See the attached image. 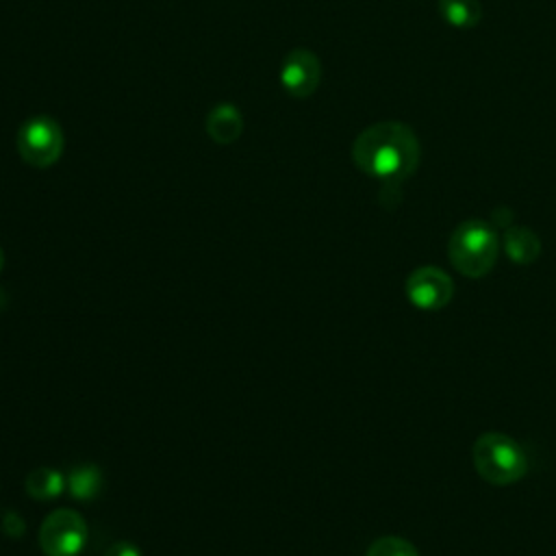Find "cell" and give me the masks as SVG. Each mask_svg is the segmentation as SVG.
<instances>
[{"label": "cell", "mask_w": 556, "mask_h": 556, "mask_svg": "<svg viewBox=\"0 0 556 556\" xmlns=\"http://www.w3.org/2000/svg\"><path fill=\"white\" fill-rule=\"evenodd\" d=\"M421 148L413 128L404 122L387 119L367 126L352 143L354 165L387 185H400L419 165Z\"/></svg>", "instance_id": "cell-1"}, {"label": "cell", "mask_w": 556, "mask_h": 556, "mask_svg": "<svg viewBox=\"0 0 556 556\" xmlns=\"http://www.w3.org/2000/svg\"><path fill=\"white\" fill-rule=\"evenodd\" d=\"M439 13L445 24L467 30L480 24L482 4L480 0H439Z\"/></svg>", "instance_id": "cell-10"}, {"label": "cell", "mask_w": 556, "mask_h": 556, "mask_svg": "<svg viewBox=\"0 0 556 556\" xmlns=\"http://www.w3.org/2000/svg\"><path fill=\"white\" fill-rule=\"evenodd\" d=\"M17 152L33 167H50L63 154V130L48 117L37 115L22 124L17 132Z\"/></svg>", "instance_id": "cell-4"}, {"label": "cell", "mask_w": 556, "mask_h": 556, "mask_svg": "<svg viewBox=\"0 0 556 556\" xmlns=\"http://www.w3.org/2000/svg\"><path fill=\"white\" fill-rule=\"evenodd\" d=\"M319 80L321 63L311 50L295 48L285 56L280 67V83L293 98H308L319 87Z\"/></svg>", "instance_id": "cell-7"}, {"label": "cell", "mask_w": 556, "mask_h": 556, "mask_svg": "<svg viewBox=\"0 0 556 556\" xmlns=\"http://www.w3.org/2000/svg\"><path fill=\"white\" fill-rule=\"evenodd\" d=\"M471 456L480 478L497 486L513 484L528 471L526 452L515 439L502 432H486L478 437Z\"/></svg>", "instance_id": "cell-3"}, {"label": "cell", "mask_w": 556, "mask_h": 556, "mask_svg": "<svg viewBox=\"0 0 556 556\" xmlns=\"http://www.w3.org/2000/svg\"><path fill=\"white\" fill-rule=\"evenodd\" d=\"M2 267H4V252H2V248H0V271H2Z\"/></svg>", "instance_id": "cell-15"}, {"label": "cell", "mask_w": 556, "mask_h": 556, "mask_svg": "<svg viewBox=\"0 0 556 556\" xmlns=\"http://www.w3.org/2000/svg\"><path fill=\"white\" fill-rule=\"evenodd\" d=\"M365 556H419L417 547L400 536H382L376 539Z\"/></svg>", "instance_id": "cell-13"}, {"label": "cell", "mask_w": 556, "mask_h": 556, "mask_svg": "<svg viewBox=\"0 0 556 556\" xmlns=\"http://www.w3.org/2000/svg\"><path fill=\"white\" fill-rule=\"evenodd\" d=\"M104 556H139V549L132 545V543H126V541H119V543H113Z\"/></svg>", "instance_id": "cell-14"}, {"label": "cell", "mask_w": 556, "mask_h": 556, "mask_svg": "<svg viewBox=\"0 0 556 556\" xmlns=\"http://www.w3.org/2000/svg\"><path fill=\"white\" fill-rule=\"evenodd\" d=\"M406 295L421 311H439L452 300L454 285L443 269L426 265L406 278Z\"/></svg>", "instance_id": "cell-6"}, {"label": "cell", "mask_w": 556, "mask_h": 556, "mask_svg": "<svg viewBox=\"0 0 556 556\" xmlns=\"http://www.w3.org/2000/svg\"><path fill=\"white\" fill-rule=\"evenodd\" d=\"M26 491L35 500H54L63 491V476L52 467H37L26 476Z\"/></svg>", "instance_id": "cell-11"}, {"label": "cell", "mask_w": 556, "mask_h": 556, "mask_svg": "<svg viewBox=\"0 0 556 556\" xmlns=\"http://www.w3.org/2000/svg\"><path fill=\"white\" fill-rule=\"evenodd\" d=\"M504 250L517 265H530L541 254V239L526 226H508L504 230Z\"/></svg>", "instance_id": "cell-9"}, {"label": "cell", "mask_w": 556, "mask_h": 556, "mask_svg": "<svg viewBox=\"0 0 556 556\" xmlns=\"http://www.w3.org/2000/svg\"><path fill=\"white\" fill-rule=\"evenodd\" d=\"M243 117L237 106L224 102L211 109L206 117V132L215 143H232L241 137Z\"/></svg>", "instance_id": "cell-8"}, {"label": "cell", "mask_w": 556, "mask_h": 556, "mask_svg": "<svg viewBox=\"0 0 556 556\" xmlns=\"http://www.w3.org/2000/svg\"><path fill=\"white\" fill-rule=\"evenodd\" d=\"M67 486H70L72 497H76V500H80V502H89V500L98 497L100 491H102V473H100V469L93 467V465L76 467V469L70 473Z\"/></svg>", "instance_id": "cell-12"}, {"label": "cell", "mask_w": 556, "mask_h": 556, "mask_svg": "<svg viewBox=\"0 0 556 556\" xmlns=\"http://www.w3.org/2000/svg\"><path fill=\"white\" fill-rule=\"evenodd\" d=\"M497 232L482 219H465L450 235L447 256L463 276L480 278L489 274L497 261Z\"/></svg>", "instance_id": "cell-2"}, {"label": "cell", "mask_w": 556, "mask_h": 556, "mask_svg": "<svg viewBox=\"0 0 556 556\" xmlns=\"http://www.w3.org/2000/svg\"><path fill=\"white\" fill-rule=\"evenodd\" d=\"M85 543L87 523L70 508L50 513L39 528V547L46 556H76Z\"/></svg>", "instance_id": "cell-5"}]
</instances>
